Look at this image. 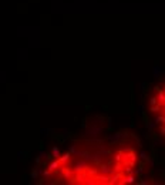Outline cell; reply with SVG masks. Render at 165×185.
Wrapping results in <instances>:
<instances>
[{
    "instance_id": "6da1fadb",
    "label": "cell",
    "mask_w": 165,
    "mask_h": 185,
    "mask_svg": "<svg viewBox=\"0 0 165 185\" xmlns=\"http://www.w3.org/2000/svg\"><path fill=\"white\" fill-rule=\"evenodd\" d=\"M152 107L151 110L154 113H161V116L158 117V122L161 125H164V128L161 127V131L165 135V86L162 88H158L157 90V95L152 98Z\"/></svg>"
}]
</instances>
